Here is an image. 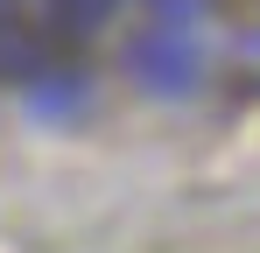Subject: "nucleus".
<instances>
[{
    "instance_id": "1",
    "label": "nucleus",
    "mask_w": 260,
    "mask_h": 253,
    "mask_svg": "<svg viewBox=\"0 0 260 253\" xmlns=\"http://www.w3.org/2000/svg\"><path fill=\"white\" fill-rule=\"evenodd\" d=\"M134 78L162 99H183L204 84V28L183 21H148V36L134 42Z\"/></svg>"
},
{
    "instance_id": "2",
    "label": "nucleus",
    "mask_w": 260,
    "mask_h": 253,
    "mask_svg": "<svg viewBox=\"0 0 260 253\" xmlns=\"http://www.w3.org/2000/svg\"><path fill=\"white\" fill-rule=\"evenodd\" d=\"M106 14H113V0H43V21L56 36H91Z\"/></svg>"
},
{
    "instance_id": "3",
    "label": "nucleus",
    "mask_w": 260,
    "mask_h": 253,
    "mask_svg": "<svg viewBox=\"0 0 260 253\" xmlns=\"http://www.w3.org/2000/svg\"><path fill=\"white\" fill-rule=\"evenodd\" d=\"M239 56H260V28H253V36H246V42H239ZM246 78L260 84V64H253V71H246Z\"/></svg>"
}]
</instances>
